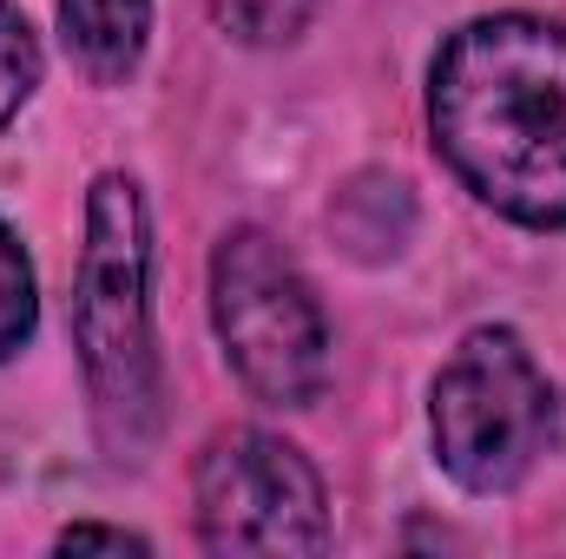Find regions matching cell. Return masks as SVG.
I'll return each instance as SVG.
<instances>
[{
  "instance_id": "cell-1",
  "label": "cell",
  "mask_w": 566,
  "mask_h": 559,
  "mask_svg": "<svg viewBox=\"0 0 566 559\" xmlns=\"http://www.w3.org/2000/svg\"><path fill=\"white\" fill-rule=\"evenodd\" d=\"M428 133L481 204L566 231V27L488 13L448 33L428 73Z\"/></svg>"
},
{
  "instance_id": "cell-9",
  "label": "cell",
  "mask_w": 566,
  "mask_h": 559,
  "mask_svg": "<svg viewBox=\"0 0 566 559\" xmlns=\"http://www.w3.org/2000/svg\"><path fill=\"white\" fill-rule=\"evenodd\" d=\"M33 86H40V40L20 20V7L0 0V126L33 99Z\"/></svg>"
},
{
  "instance_id": "cell-10",
  "label": "cell",
  "mask_w": 566,
  "mask_h": 559,
  "mask_svg": "<svg viewBox=\"0 0 566 559\" xmlns=\"http://www.w3.org/2000/svg\"><path fill=\"white\" fill-rule=\"evenodd\" d=\"M86 547H106V553H145L139 534H126V527H66L60 534V553H86Z\"/></svg>"
},
{
  "instance_id": "cell-6",
  "label": "cell",
  "mask_w": 566,
  "mask_h": 559,
  "mask_svg": "<svg viewBox=\"0 0 566 559\" xmlns=\"http://www.w3.org/2000/svg\"><path fill=\"white\" fill-rule=\"evenodd\" d=\"M60 33H66V53L80 60L86 80L119 86L145 60L151 0H60Z\"/></svg>"
},
{
  "instance_id": "cell-2",
  "label": "cell",
  "mask_w": 566,
  "mask_h": 559,
  "mask_svg": "<svg viewBox=\"0 0 566 559\" xmlns=\"http://www.w3.org/2000/svg\"><path fill=\"white\" fill-rule=\"evenodd\" d=\"M151 224L126 171H99L86 191V251L73 283V342L86 395L113 461H139L158 434V356H151Z\"/></svg>"
},
{
  "instance_id": "cell-3",
  "label": "cell",
  "mask_w": 566,
  "mask_h": 559,
  "mask_svg": "<svg viewBox=\"0 0 566 559\" xmlns=\"http://www.w3.org/2000/svg\"><path fill=\"white\" fill-rule=\"evenodd\" d=\"M211 316L238 382L271 409H310L329 382V323L271 231H231L211 257Z\"/></svg>"
},
{
  "instance_id": "cell-7",
  "label": "cell",
  "mask_w": 566,
  "mask_h": 559,
  "mask_svg": "<svg viewBox=\"0 0 566 559\" xmlns=\"http://www.w3.org/2000/svg\"><path fill=\"white\" fill-rule=\"evenodd\" d=\"M33 323H40V289H33V264H27L20 238H13V231L0 224V362H7L13 349H27Z\"/></svg>"
},
{
  "instance_id": "cell-5",
  "label": "cell",
  "mask_w": 566,
  "mask_h": 559,
  "mask_svg": "<svg viewBox=\"0 0 566 559\" xmlns=\"http://www.w3.org/2000/svg\"><path fill=\"white\" fill-rule=\"evenodd\" d=\"M191 500L211 553H323L329 547L323 474L264 428L218 434L198 454Z\"/></svg>"
},
{
  "instance_id": "cell-4",
  "label": "cell",
  "mask_w": 566,
  "mask_h": 559,
  "mask_svg": "<svg viewBox=\"0 0 566 559\" xmlns=\"http://www.w3.org/2000/svg\"><path fill=\"white\" fill-rule=\"evenodd\" d=\"M434 454L468 494H507L554 441V382L514 329H474L434 376Z\"/></svg>"
},
{
  "instance_id": "cell-8",
  "label": "cell",
  "mask_w": 566,
  "mask_h": 559,
  "mask_svg": "<svg viewBox=\"0 0 566 559\" xmlns=\"http://www.w3.org/2000/svg\"><path fill=\"white\" fill-rule=\"evenodd\" d=\"M316 0H211V20L244 46H290Z\"/></svg>"
}]
</instances>
